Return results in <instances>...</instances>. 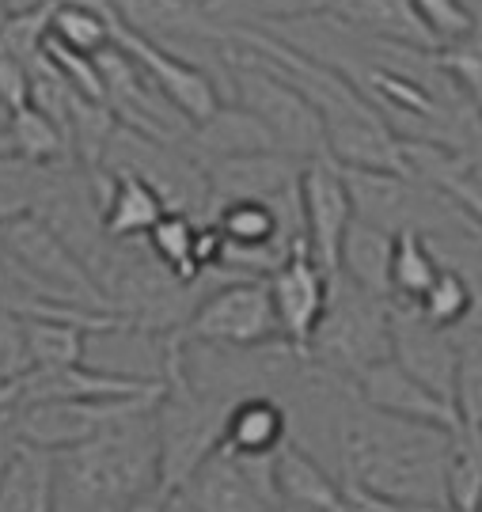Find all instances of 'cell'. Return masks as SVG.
I'll list each match as a JSON object with an SVG mask.
<instances>
[{"instance_id": "cell-14", "label": "cell", "mask_w": 482, "mask_h": 512, "mask_svg": "<svg viewBox=\"0 0 482 512\" xmlns=\"http://www.w3.org/2000/svg\"><path fill=\"white\" fill-rule=\"evenodd\" d=\"M353 395L369 406V410L388 414V418L418 421V425H433V429H448V433H456V429L464 425L456 403H448L437 391H429V387L422 384L418 376H410L395 357L369 368V372L353 384Z\"/></svg>"}, {"instance_id": "cell-26", "label": "cell", "mask_w": 482, "mask_h": 512, "mask_svg": "<svg viewBox=\"0 0 482 512\" xmlns=\"http://www.w3.org/2000/svg\"><path fill=\"white\" fill-rule=\"evenodd\" d=\"M418 311L426 315L429 323L452 330V334L475 327V323H482L479 281L471 274H464V270H456V266H445L441 277H437V285L418 304Z\"/></svg>"}, {"instance_id": "cell-5", "label": "cell", "mask_w": 482, "mask_h": 512, "mask_svg": "<svg viewBox=\"0 0 482 512\" xmlns=\"http://www.w3.org/2000/svg\"><path fill=\"white\" fill-rule=\"evenodd\" d=\"M228 410L232 406L202 395L171 368L164 391L156 399V410H152L156 440H160V497L179 494L190 475L221 448Z\"/></svg>"}, {"instance_id": "cell-18", "label": "cell", "mask_w": 482, "mask_h": 512, "mask_svg": "<svg viewBox=\"0 0 482 512\" xmlns=\"http://www.w3.org/2000/svg\"><path fill=\"white\" fill-rule=\"evenodd\" d=\"M327 16L342 19L357 35L388 42V46H407V50H426V54L441 50L410 0H334Z\"/></svg>"}, {"instance_id": "cell-13", "label": "cell", "mask_w": 482, "mask_h": 512, "mask_svg": "<svg viewBox=\"0 0 482 512\" xmlns=\"http://www.w3.org/2000/svg\"><path fill=\"white\" fill-rule=\"evenodd\" d=\"M391 357L418 376L429 391L456 403V376H460V334L429 323L418 308L391 304Z\"/></svg>"}, {"instance_id": "cell-24", "label": "cell", "mask_w": 482, "mask_h": 512, "mask_svg": "<svg viewBox=\"0 0 482 512\" xmlns=\"http://www.w3.org/2000/svg\"><path fill=\"white\" fill-rule=\"evenodd\" d=\"M334 0H217L205 16L224 31H270L300 19H316L331 12Z\"/></svg>"}, {"instance_id": "cell-9", "label": "cell", "mask_w": 482, "mask_h": 512, "mask_svg": "<svg viewBox=\"0 0 482 512\" xmlns=\"http://www.w3.org/2000/svg\"><path fill=\"white\" fill-rule=\"evenodd\" d=\"M274 459H240L217 448L179 494L198 512H281Z\"/></svg>"}, {"instance_id": "cell-6", "label": "cell", "mask_w": 482, "mask_h": 512, "mask_svg": "<svg viewBox=\"0 0 482 512\" xmlns=\"http://www.w3.org/2000/svg\"><path fill=\"white\" fill-rule=\"evenodd\" d=\"M179 338L183 342H202V346H221V349L285 346L270 285L259 281V277L221 281L217 289H209Z\"/></svg>"}, {"instance_id": "cell-38", "label": "cell", "mask_w": 482, "mask_h": 512, "mask_svg": "<svg viewBox=\"0 0 482 512\" xmlns=\"http://www.w3.org/2000/svg\"><path fill=\"white\" fill-rule=\"evenodd\" d=\"M479 300H482V289H479Z\"/></svg>"}, {"instance_id": "cell-34", "label": "cell", "mask_w": 482, "mask_h": 512, "mask_svg": "<svg viewBox=\"0 0 482 512\" xmlns=\"http://www.w3.org/2000/svg\"><path fill=\"white\" fill-rule=\"evenodd\" d=\"M194 8H209V4H217V0H190Z\"/></svg>"}, {"instance_id": "cell-29", "label": "cell", "mask_w": 482, "mask_h": 512, "mask_svg": "<svg viewBox=\"0 0 482 512\" xmlns=\"http://www.w3.org/2000/svg\"><path fill=\"white\" fill-rule=\"evenodd\" d=\"M456 410L467 429L482 433V323L460 330V376H456Z\"/></svg>"}, {"instance_id": "cell-39", "label": "cell", "mask_w": 482, "mask_h": 512, "mask_svg": "<svg viewBox=\"0 0 482 512\" xmlns=\"http://www.w3.org/2000/svg\"><path fill=\"white\" fill-rule=\"evenodd\" d=\"M0 4H4V0H0Z\"/></svg>"}, {"instance_id": "cell-21", "label": "cell", "mask_w": 482, "mask_h": 512, "mask_svg": "<svg viewBox=\"0 0 482 512\" xmlns=\"http://www.w3.org/2000/svg\"><path fill=\"white\" fill-rule=\"evenodd\" d=\"M54 452L12 440L0 471V512H54Z\"/></svg>"}, {"instance_id": "cell-35", "label": "cell", "mask_w": 482, "mask_h": 512, "mask_svg": "<svg viewBox=\"0 0 482 512\" xmlns=\"http://www.w3.org/2000/svg\"><path fill=\"white\" fill-rule=\"evenodd\" d=\"M12 448V444H8ZM8 448H0V471H4V456H8Z\"/></svg>"}, {"instance_id": "cell-15", "label": "cell", "mask_w": 482, "mask_h": 512, "mask_svg": "<svg viewBox=\"0 0 482 512\" xmlns=\"http://www.w3.org/2000/svg\"><path fill=\"white\" fill-rule=\"evenodd\" d=\"M304 167L308 164H300L285 152H255V156H240V160L209 167L205 175H209L213 213L232 202H278L285 194L300 190Z\"/></svg>"}, {"instance_id": "cell-25", "label": "cell", "mask_w": 482, "mask_h": 512, "mask_svg": "<svg viewBox=\"0 0 482 512\" xmlns=\"http://www.w3.org/2000/svg\"><path fill=\"white\" fill-rule=\"evenodd\" d=\"M441 258L433 251V243L418 232L395 236V262H391V304H407L418 308L426 293L441 277Z\"/></svg>"}, {"instance_id": "cell-4", "label": "cell", "mask_w": 482, "mask_h": 512, "mask_svg": "<svg viewBox=\"0 0 482 512\" xmlns=\"http://www.w3.org/2000/svg\"><path fill=\"white\" fill-rule=\"evenodd\" d=\"M232 103H240L243 110H251L259 118L266 133L274 137L278 152L293 156L300 164L331 160L319 110L236 38H232Z\"/></svg>"}, {"instance_id": "cell-16", "label": "cell", "mask_w": 482, "mask_h": 512, "mask_svg": "<svg viewBox=\"0 0 482 512\" xmlns=\"http://www.w3.org/2000/svg\"><path fill=\"white\" fill-rule=\"evenodd\" d=\"M281 512H350V490L319 456L300 444H285L274 459Z\"/></svg>"}, {"instance_id": "cell-19", "label": "cell", "mask_w": 482, "mask_h": 512, "mask_svg": "<svg viewBox=\"0 0 482 512\" xmlns=\"http://www.w3.org/2000/svg\"><path fill=\"white\" fill-rule=\"evenodd\" d=\"M186 152L209 171V167L240 160V156L278 152V145H274V137L266 133V126H262L251 110H243L240 103H224L209 122L190 129Z\"/></svg>"}, {"instance_id": "cell-37", "label": "cell", "mask_w": 482, "mask_h": 512, "mask_svg": "<svg viewBox=\"0 0 482 512\" xmlns=\"http://www.w3.org/2000/svg\"><path fill=\"white\" fill-rule=\"evenodd\" d=\"M0 399H4V387H0Z\"/></svg>"}, {"instance_id": "cell-3", "label": "cell", "mask_w": 482, "mask_h": 512, "mask_svg": "<svg viewBox=\"0 0 482 512\" xmlns=\"http://www.w3.org/2000/svg\"><path fill=\"white\" fill-rule=\"evenodd\" d=\"M308 361L350 387L380 361H391V300L357 289L342 274L331 277V304Z\"/></svg>"}, {"instance_id": "cell-17", "label": "cell", "mask_w": 482, "mask_h": 512, "mask_svg": "<svg viewBox=\"0 0 482 512\" xmlns=\"http://www.w3.org/2000/svg\"><path fill=\"white\" fill-rule=\"evenodd\" d=\"M293 440V414L278 395H247L232 403L221 448L240 459H274Z\"/></svg>"}, {"instance_id": "cell-10", "label": "cell", "mask_w": 482, "mask_h": 512, "mask_svg": "<svg viewBox=\"0 0 482 512\" xmlns=\"http://www.w3.org/2000/svg\"><path fill=\"white\" fill-rule=\"evenodd\" d=\"M114 50H122V54L130 57L133 65L149 76L152 88L164 95L167 103L179 110L190 126L209 122V118L228 103L213 76L202 73L198 65L183 61V57H175L171 50H164V46L149 42V38L133 35L130 27H118Z\"/></svg>"}, {"instance_id": "cell-28", "label": "cell", "mask_w": 482, "mask_h": 512, "mask_svg": "<svg viewBox=\"0 0 482 512\" xmlns=\"http://www.w3.org/2000/svg\"><path fill=\"white\" fill-rule=\"evenodd\" d=\"M448 512H482V433L467 425L448 448Z\"/></svg>"}, {"instance_id": "cell-2", "label": "cell", "mask_w": 482, "mask_h": 512, "mask_svg": "<svg viewBox=\"0 0 482 512\" xmlns=\"http://www.w3.org/2000/svg\"><path fill=\"white\" fill-rule=\"evenodd\" d=\"M156 403L118 418L80 448L57 452L54 512H137L160 494Z\"/></svg>"}, {"instance_id": "cell-32", "label": "cell", "mask_w": 482, "mask_h": 512, "mask_svg": "<svg viewBox=\"0 0 482 512\" xmlns=\"http://www.w3.org/2000/svg\"><path fill=\"white\" fill-rule=\"evenodd\" d=\"M0 285H8V289L19 296L16 277H12V262H8V255H4V243H0ZM19 304H23V296H19ZM23 315H27V304H23Z\"/></svg>"}, {"instance_id": "cell-1", "label": "cell", "mask_w": 482, "mask_h": 512, "mask_svg": "<svg viewBox=\"0 0 482 512\" xmlns=\"http://www.w3.org/2000/svg\"><path fill=\"white\" fill-rule=\"evenodd\" d=\"M448 448V429L376 414L350 395L338 418L334 471L346 486L391 505L448 512Z\"/></svg>"}, {"instance_id": "cell-36", "label": "cell", "mask_w": 482, "mask_h": 512, "mask_svg": "<svg viewBox=\"0 0 482 512\" xmlns=\"http://www.w3.org/2000/svg\"><path fill=\"white\" fill-rule=\"evenodd\" d=\"M4 4H8V8H16V12H19V0H4Z\"/></svg>"}, {"instance_id": "cell-27", "label": "cell", "mask_w": 482, "mask_h": 512, "mask_svg": "<svg viewBox=\"0 0 482 512\" xmlns=\"http://www.w3.org/2000/svg\"><path fill=\"white\" fill-rule=\"evenodd\" d=\"M8 137H12V152L35 164H73V141L65 126L35 103L8 118Z\"/></svg>"}, {"instance_id": "cell-30", "label": "cell", "mask_w": 482, "mask_h": 512, "mask_svg": "<svg viewBox=\"0 0 482 512\" xmlns=\"http://www.w3.org/2000/svg\"><path fill=\"white\" fill-rule=\"evenodd\" d=\"M410 4L418 8V16L426 19V27L433 31L441 50L456 46V42H464L471 35H479L475 19H471V12H467L460 0H410Z\"/></svg>"}, {"instance_id": "cell-23", "label": "cell", "mask_w": 482, "mask_h": 512, "mask_svg": "<svg viewBox=\"0 0 482 512\" xmlns=\"http://www.w3.org/2000/svg\"><path fill=\"white\" fill-rule=\"evenodd\" d=\"M391 262H395V236L384 228H372L365 220H353L346 239H342L338 274L365 293L391 300Z\"/></svg>"}, {"instance_id": "cell-20", "label": "cell", "mask_w": 482, "mask_h": 512, "mask_svg": "<svg viewBox=\"0 0 482 512\" xmlns=\"http://www.w3.org/2000/svg\"><path fill=\"white\" fill-rule=\"evenodd\" d=\"M107 190H103V228L114 243H133V239H149V232L171 213L167 202L156 194L141 175L133 171H103Z\"/></svg>"}, {"instance_id": "cell-12", "label": "cell", "mask_w": 482, "mask_h": 512, "mask_svg": "<svg viewBox=\"0 0 482 512\" xmlns=\"http://www.w3.org/2000/svg\"><path fill=\"white\" fill-rule=\"evenodd\" d=\"M300 213H304V243L327 274H338L342 239L350 232L353 202L346 175L334 160H312L300 175Z\"/></svg>"}, {"instance_id": "cell-31", "label": "cell", "mask_w": 482, "mask_h": 512, "mask_svg": "<svg viewBox=\"0 0 482 512\" xmlns=\"http://www.w3.org/2000/svg\"><path fill=\"white\" fill-rule=\"evenodd\" d=\"M31 372V349H27V315L0 311V387L19 384Z\"/></svg>"}, {"instance_id": "cell-11", "label": "cell", "mask_w": 482, "mask_h": 512, "mask_svg": "<svg viewBox=\"0 0 482 512\" xmlns=\"http://www.w3.org/2000/svg\"><path fill=\"white\" fill-rule=\"evenodd\" d=\"M266 285H270V296H274V311H278L285 346L308 361L319 323H323L327 304H331V274L308 255V247H297L278 274L266 277Z\"/></svg>"}, {"instance_id": "cell-8", "label": "cell", "mask_w": 482, "mask_h": 512, "mask_svg": "<svg viewBox=\"0 0 482 512\" xmlns=\"http://www.w3.org/2000/svg\"><path fill=\"white\" fill-rule=\"evenodd\" d=\"M175 353H179L175 334L137 327L130 319H111L103 327L88 330L84 365L99 376H111L118 384L160 391L175 368Z\"/></svg>"}, {"instance_id": "cell-33", "label": "cell", "mask_w": 482, "mask_h": 512, "mask_svg": "<svg viewBox=\"0 0 482 512\" xmlns=\"http://www.w3.org/2000/svg\"><path fill=\"white\" fill-rule=\"evenodd\" d=\"M0 152H12V137H8V126H0Z\"/></svg>"}, {"instance_id": "cell-7", "label": "cell", "mask_w": 482, "mask_h": 512, "mask_svg": "<svg viewBox=\"0 0 482 512\" xmlns=\"http://www.w3.org/2000/svg\"><path fill=\"white\" fill-rule=\"evenodd\" d=\"M156 399H160V391L156 395H118V399H61V403H35L23 410H4V414L12 425V440L57 456V452L88 444L103 429H111L118 418L145 410Z\"/></svg>"}, {"instance_id": "cell-22", "label": "cell", "mask_w": 482, "mask_h": 512, "mask_svg": "<svg viewBox=\"0 0 482 512\" xmlns=\"http://www.w3.org/2000/svg\"><path fill=\"white\" fill-rule=\"evenodd\" d=\"M65 167L69 164H35L19 152H0V224L38 217L54 198Z\"/></svg>"}]
</instances>
